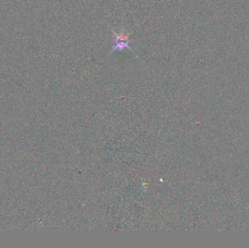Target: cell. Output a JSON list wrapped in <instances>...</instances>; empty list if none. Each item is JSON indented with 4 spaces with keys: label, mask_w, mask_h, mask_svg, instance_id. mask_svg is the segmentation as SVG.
Here are the masks:
<instances>
[{
    "label": "cell",
    "mask_w": 249,
    "mask_h": 248,
    "mask_svg": "<svg viewBox=\"0 0 249 248\" xmlns=\"http://www.w3.org/2000/svg\"><path fill=\"white\" fill-rule=\"evenodd\" d=\"M111 31H112V33L114 34V45H112V50H111L110 52H109L108 56L112 55L115 51H124V48H127L129 50L133 52V54L136 55L135 52H133V50L130 48V45H129L130 42H134L135 40H131V39H129L130 33V32L127 33L126 28L123 27L122 29H120L119 33H116L115 31H113V29Z\"/></svg>",
    "instance_id": "1"
}]
</instances>
